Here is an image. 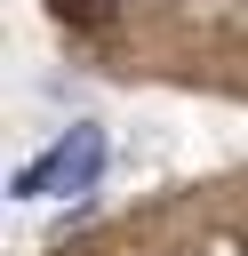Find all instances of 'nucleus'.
Returning a JSON list of instances; mask_svg holds the SVG:
<instances>
[{
	"label": "nucleus",
	"mask_w": 248,
	"mask_h": 256,
	"mask_svg": "<svg viewBox=\"0 0 248 256\" xmlns=\"http://www.w3.org/2000/svg\"><path fill=\"white\" fill-rule=\"evenodd\" d=\"M96 160H104V144H96V128H80V136H64L48 160H32V168L16 176V192H48V184H72V192H80V184L96 176Z\"/></svg>",
	"instance_id": "nucleus-1"
},
{
	"label": "nucleus",
	"mask_w": 248,
	"mask_h": 256,
	"mask_svg": "<svg viewBox=\"0 0 248 256\" xmlns=\"http://www.w3.org/2000/svg\"><path fill=\"white\" fill-rule=\"evenodd\" d=\"M48 16L72 24V32H104V24L120 16V0H48Z\"/></svg>",
	"instance_id": "nucleus-2"
}]
</instances>
